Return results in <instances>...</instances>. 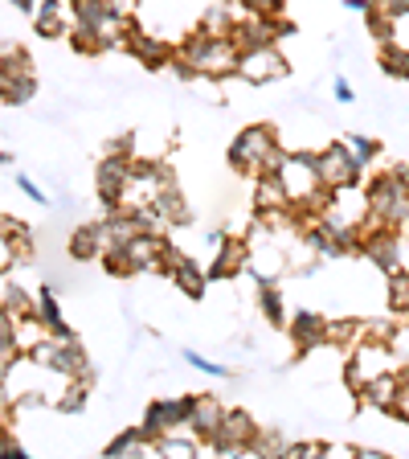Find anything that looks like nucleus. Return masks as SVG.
I'll return each mask as SVG.
<instances>
[{"label":"nucleus","mask_w":409,"mask_h":459,"mask_svg":"<svg viewBox=\"0 0 409 459\" xmlns=\"http://www.w3.org/2000/svg\"><path fill=\"white\" fill-rule=\"evenodd\" d=\"M320 451H324V443H286L283 455L286 459H311V455H320Z\"/></svg>","instance_id":"obj_40"},{"label":"nucleus","mask_w":409,"mask_h":459,"mask_svg":"<svg viewBox=\"0 0 409 459\" xmlns=\"http://www.w3.org/2000/svg\"><path fill=\"white\" fill-rule=\"evenodd\" d=\"M103 255V221H90V226H78L74 238H70V258H95Z\"/></svg>","instance_id":"obj_25"},{"label":"nucleus","mask_w":409,"mask_h":459,"mask_svg":"<svg viewBox=\"0 0 409 459\" xmlns=\"http://www.w3.org/2000/svg\"><path fill=\"white\" fill-rule=\"evenodd\" d=\"M17 189L25 193L29 201H38V205H49V197H46V193H41V185L33 181V177H25V172H17Z\"/></svg>","instance_id":"obj_38"},{"label":"nucleus","mask_w":409,"mask_h":459,"mask_svg":"<svg viewBox=\"0 0 409 459\" xmlns=\"http://www.w3.org/2000/svg\"><path fill=\"white\" fill-rule=\"evenodd\" d=\"M13 4H17L21 13H33V9H38V0H13Z\"/></svg>","instance_id":"obj_47"},{"label":"nucleus","mask_w":409,"mask_h":459,"mask_svg":"<svg viewBox=\"0 0 409 459\" xmlns=\"http://www.w3.org/2000/svg\"><path fill=\"white\" fill-rule=\"evenodd\" d=\"M127 49L140 57L143 66H164V62H172V57H176V46H168V41H160L156 33L135 29V25H132V33H127Z\"/></svg>","instance_id":"obj_16"},{"label":"nucleus","mask_w":409,"mask_h":459,"mask_svg":"<svg viewBox=\"0 0 409 459\" xmlns=\"http://www.w3.org/2000/svg\"><path fill=\"white\" fill-rule=\"evenodd\" d=\"M291 33H295V25H291V21H283V17H254V13H246V21H238L229 38L238 41V49H258V46H278V41L291 38Z\"/></svg>","instance_id":"obj_8"},{"label":"nucleus","mask_w":409,"mask_h":459,"mask_svg":"<svg viewBox=\"0 0 409 459\" xmlns=\"http://www.w3.org/2000/svg\"><path fill=\"white\" fill-rule=\"evenodd\" d=\"M381 70L393 78H409V49L397 41H385L381 46Z\"/></svg>","instance_id":"obj_28"},{"label":"nucleus","mask_w":409,"mask_h":459,"mask_svg":"<svg viewBox=\"0 0 409 459\" xmlns=\"http://www.w3.org/2000/svg\"><path fill=\"white\" fill-rule=\"evenodd\" d=\"M13 328H17V320L9 316V307L0 304V349H17V341H13Z\"/></svg>","instance_id":"obj_39"},{"label":"nucleus","mask_w":409,"mask_h":459,"mask_svg":"<svg viewBox=\"0 0 409 459\" xmlns=\"http://www.w3.org/2000/svg\"><path fill=\"white\" fill-rule=\"evenodd\" d=\"M258 307L267 316V325L286 328V307H283V291H278L275 279H258Z\"/></svg>","instance_id":"obj_23"},{"label":"nucleus","mask_w":409,"mask_h":459,"mask_svg":"<svg viewBox=\"0 0 409 459\" xmlns=\"http://www.w3.org/2000/svg\"><path fill=\"white\" fill-rule=\"evenodd\" d=\"M246 258H250V242L246 238H221V247L213 250V267H209V279H234L246 271Z\"/></svg>","instance_id":"obj_14"},{"label":"nucleus","mask_w":409,"mask_h":459,"mask_svg":"<svg viewBox=\"0 0 409 459\" xmlns=\"http://www.w3.org/2000/svg\"><path fill=\"white\" fill-rule=\"evenodd\" d=\"M254 213H275L286 205V189L278 181V172H258L254 177Z\"/></svg>","instance_id":"obj_19"},{"label":"nucleus","mask_w":409,"mask_h":459,"mask_svg":"<svg viewBox=\"0 0 409 459\" xmlns=\"http://www.w3.org/2000/svg\"><path fill=\"white\" fill-rule=\"evenodd\" d=\"M283 160H286V148L278 143V135L270 132L267 124L246 127V132H238L234 143H229V164H234V172H250V177H258V172H278Z\"/></svg>","instance_id":"obj_2"},{"label":"nucleus","mask_w":409,"mask_h":459,"mask_svg":"<svg viewBox=\"0 0 409 459\" xmlns=\"http://www.w3.org/2000/svg\"><path fill=\"white\" fill-rule=\"evenodd\" d=\"M168 275H172V283L181 287L189 299H200V296H205V287H209V271H200L197 258H189V255H181V263H176Z\"/></svg>","instance_id":"obj_18"},{"label":"nucleus","mask_w":409,"mask_h":459,"mask_svg":"<svg viewBox=\"0 0 409 459\" xmlns=\"http://www.w3.org/2000/svg\"><path fill=\"white\" fill-rule=\"evenodd\" d=\"M33 365H41V369L57 373V377H86V349L74 341V336H54L49 333L46 341L33 349V353H25Z\"/></svg>","instance_id":"obj_4"},{"label":"nucleus","mask_w":409,"mask_h":459,"mask_svg":"<svg viewBox=\"0 0 409 459\" xmlns=\"http://www.w3.org/2000/svg\"><path fill=\"white\" fill-rule=\"evenodd\" d=\"M361 336V320H328V341L324 344H353Z\"/></svg>","instance_id":"obj_32"},{"label":"nucleus","mask_w":409,"mask_h":459,"mask_svg":"<svg viewBox=\"0 0 409 459\" xmlns=\"http://www.w3.org/2000/svg\"><path fill=\"white\" fill-rule=\"evenodd\" d=\"M258 435V422L250 419L246 411H226V419H221L217 435H213L205 447L217 451V455H246L250 439Z\"/></svg>","instance_id":"obj_10"},{"label":"nucleus","mask_w":409,"mask_h":459,"mask_svg":"<svg viewBox=\"0 0 409 459\" xmlns=\"http://www.w3.org/2000/svg\"><path fill=\"white\" fill-rule=\"evenodd\" d=\"M13 160H17L13 152H0V169H4V164H13Z\"/></svg>","instance_id":"obj_48"},{"label":"nucleus","mask_w":409,"mask_h":459,"mask_svg":"<svg viewBox=\"0 0 409 459\" xmlns=\"http://www.w3.org/2000/svg\"><path fill=\"white\" fill-rule=\"evenodd\" d=\"M0 459H25V447L17 439H9L4 430H0Z\"/></svg>","instance_id":"obj_41"},{"label":"nucleus","mask_w":409,"mask_h":459,"mask_svg":"<svg viewBox=\"0 0 409 459\" xmlns=\"http://www.w3.org/2000/svg\"><path fill=\"white\" fill-rule=\"evenodd\" d=\"M62 414H78L86 406V385H82V377H66V394L54 402Z\"/></svg>","instance_id":"obj_29"},{"label":"nucleus","mask_w":409,"mask_h":459,"mask_svg":"<svg viewBox=\"0 0 409 459\" xmlns=\"http://www.w3.org/2000/svg\"><path fill=\"white\" fill-rule=\"evenodd\" d=\"M127 172H132V156H119L111 152L107 160H98V197H103V205L111 210V205H119V197H124V185H127Z\"/></svg>","instance_id":"obj_11"},{"label":"nucleus","mask_w":409,"mask_h":459,"mask_svg":"<svg viewBox=\"0 0 409 459\" xmlns=\"http://www.w3.org/2000/svg\"><path fill=\"white\" fill-rule=\"evenodd\" d=\"M38 316H41V325L49 328L54 336H74L66 325V316H62V307H57V296H54V287H41L38 291Z\"/></svg>","instance_id":"obj_26"},{"label":"nucleus","mask_w":409,"mask_h":459,"mask_svg":"<svg viewBox=\"0 0 409 459\" xmlns=\"http://www.w3.org/2000/svg\"><path fill=\"white\" fill-rule=\"evenodd\" d=\"M389 307L405 316L409 312V271H397L389 275Z\"/></svg>","instance_id":"obj_31"},{"label":"nucleus","mask_w":409,"mask_h":459,"mask_svg":"<svg viewBox=\"0 0 409 459\" xmlns=\"http://www.w3.org/2000/svg\"><path fill=\"white\" fill-rule=\"evenodd\" d=\"M372 4H377V0H344V9L348 13H369Z\"/></svg>","instance_id":"obj_44"},{"label":"nucleus","mask_w":409,"mask_h":459,"mask_svg":"<svg viewBox=\"0 0 409 459\" xmlns=\"http://www.w3.org/2000/svg\"><path fill=\"white\" fill-rule=\"evenodd\" d=\"M184 361L192 365V369L197 373H205V377H221V382H226V377H234V369H229V365H221V361H209V357H200L197 349H184Z\"/></svg>","instance_id":"obj_30"},{"label":"nucleus","mask_w":409,"mask_h":459,"mask_svg":"<svg viewBox=\"0 0 409 459\" xmlns=\"http://www.w3.org/2000/svg\"><path fill=\"white\" fill-rule=\"evenodd\" d=\"M397 402H393V414H397L401 422H409V369L397 373Z\"/></svg>","instance_id":"obj_36"},{"label":"nucleus","mask_w":409,"mask_h":459,"mask_svg":"<svg viewBox=\"0 0 409 459\" xmlns=\"http://www.w3.org/2000/svg\"><path fill=\"white\" fill-rule=\"evenodd\" d=\"M286 333H291L299 353H311V349H320L328 341V320L320 312H299L295 320H286Z\"/></svg>","instance_id":"obj_15"},{"label":"nucleus","mask_w":409,"mask_h":459,"mask_svg":"<svg viewBox=\"0 0 409 459\" xmlns=\"http://www.w3.org/2000/svg\"><path fill=\"white\" fill-rule=\"evenodd\" d=\"M385 365H389V341H369V336H364V341L353 349V357L344 361V377H348L353 390H361L369 377L385 373Z\"/></svg>","instance_id":"obj_9"},{"label":"nucleus","mask_w":409,"mask_h":459,"mask_svg":"<svg viewBox=\"0 0 409 459\" xmlns=\"http://www.w3.org/2000/svg\"><path fill=\"white\" fill-rule=\"evenodd\" d=\"M38 95V78H33V70H17V74H0V99L13 107L29 103V99Z\"/></svg>","instance_id":"obj_22"},{"label":"nucleus","mask_w":409,"mask_h":459,"mask_svg":"<svg viewBox=\"0 0 409 459\" xmlns=\"http://www.w3.org/2000/svg\"><path fill=\"white\" fill-rule=\"evenodd\" d=\"M221 419H226V406H221L213 394H192V411H189V430L200 443H209L217 435Z\"/></svg>","instance_id":"obj_13"},{"label":"nucleus","mask_w":409,"mask_h":459,"mask_svg":"<svg viewBox=\"0 0 409 459\" xmlns=\"http://www.w3.org/2000/svg\"><path fill=\"white\" fill-rule=\"evenodd\" d=\"M385 13H393V17H401V13H409V0H377Z\"/></svg>","instance_id":"obj_43"},{"label":"nucleus","mask_w":409,"mask_h":459,"mask_svg":"<svg viewBox=\"0 0 409 459\" xmlns=\"http://www.w3.org/2000/svg\"><path fill=\"white\" fill-rule=\"evenodd\" d=\"M4 307H9L13 320H25V316H38V307H33V299H29V291H21V287H9V296H4Z\"/></svg>","instance_id":"obj_34"},{"label":"nucleus","mask_w":409,"mask_h":459,"mask_svg":"<svg viewBox=\"0 0 409 459\" xmlns=\"http://www.w3.org/2000/svg\"><path fill=\"white\" fill-rule=\"evenodd\" d=\"M364 197H369L372 221L393 226V230H409V193L393 172H377V177L364 185Z\"/></svg>","instance_id":"obj_3"},{"label":"nucleus","mask_w":409,"mask_h":459,"mask_svg":"<svg viewBox=\"0 0 409 459\" xmlns=\"http://www.w3.org/2000/svg\"><path fill=\"white\" fill-rule=\"evenodd\" d=\"M172 242L164 234H135L132 247H127V263H132V275L143 271H164V255H168Z\"/></svg>","instance_id":"obj_12"},{"label":"nucleus","mask_w":409,"mask_h":459,"mask_svg":"<svg viewBox=\"0 0 409 459\" xmlns=\"http://www.w3.org/2000/svg\"><path fill=\"white\" fill-rule=\"evenodd\" d=\"M189 411H192V394H181V398H156V402H148L140 427H143V435L156 443L160 435H168V430L189 427Z\"/></svg>","instance_id":"obj_7"},{"label":"nucleus","mask_w":409,"mask_h":459,"mask_svg":"<svg viewBox=\"0 0 409 459\" xmlns=\"http://www.w3.org/2000/svg\"><path fill=\"white\" fill-rule=\"evenodd\" d=\"M13 263H17V247H13V234H9V230L0 226V275H4Z\"/></svg>","instance_id":"obj_37"},{"label":"nucleus","mask_w":409,"mask_h":459,"mask_svg":"<svg viewBox=\"0 0 409 459\" xmlns=\"http://www.w3.org/2000/svg\"><path fill=\"white\" fill-rule=\"evenodd\" d=\"M156 205H160V213L168 218V226H189V221H192L189 205H184V193L176 189V177H172L168 185H160V193H156Z\"/></svg>","instance_id":"obj_21"},{"label":"nucleus","mask_w":409,"mask_h":459,"mask_svg":"<svg viewBox=\"0 0 409 459\" xmlns=\"http://www.w3.org/2000/svg\"><path fill=\"white\" fill-rule=\"evenodd\" d=\"M344 143L353 148V156L364 164V169H369V164L377 160V156H381V143H377V140H369V135H344Z\"/></svg>","instance_id":"obj_33"},{"label":"nucleus","mask_w":409,"mask_h":459,"mask_svg":"<svg viewBox=\"0 0 409 459\" xmlns=\"http://www.w3.org/2000/svg\"><path fill=\"white\" fill-rule=\"evenodd\" d=\"M332 95L340 99V103H356V91H353V82H348V78H344V74L332 82Z\"/></svg>","instance_id":"obj_42"},{"label":"nucleus","mask_w":409,"mask_h":459,"mask_svg":"<svg viewBox=\"0 0 409 459\" xmlns=\"http://www.w3.org/2000/svg\"><path fill=\"white\" fill-rule=\"evenodd\" d=\"M33 17H38V33H41V38H62V33H66V17H62V0H38V9H33Z\"/></svg>","instance_id":"obj_27"},{"label":"nucleus","mask_w":409,"mask_h":459,"mask_svg":"<svg viewBox=\"0 0 409 459\" xmlns=\"http://www.w3.org/2000/svg\"><path fill=\"white\" fill-rule=\"evenodd\" d=\"M200 447H205V443H200L189 427L168 430V435H160V439H156V451H160V455H181V459H189V455H200Z\"/></svg>","instance_id":"obj_24"},{"label":"nucleus","mask_w":409,"mask_h":459,"mask_svg":"<svg viewBox=\"0 0 409 459\" xmlns=\"http://www.w3.org/2000/svg\"><path fill=\"white\" fill-rule=\"evenodd\" d=\"M397 373L385 369L377 373V377H369V382L356 390V398L364 402V406H372V411H381V414H393V402H397Z\"/></svg>","instance_id":"obj_17"},{"label":"nucleus","mask_w":409,"mask_h":459,"mask_svg":"<svg viewBox=\"0 0 409 459\" xmlns=\"http://www.w3.org/2000/svg\"><path fill=\"white\" fill-rule=\"evenodd\" d=\"M176 57L192 70V78H229L238 70V41L229 33H209V29H192L189 38L176 46Z\"/></svg>","instance_id":"obj_1"},{"label":"nucleus","mask_w":409,"mask_h":459,"mask_svg":"<svg viewBox=\"0 0 409 459\" xmlns=\"http://www.w3.org/2000/svg\"><path fill=\"white\" fill-rule=\"evenodd\" d=\"M234 4H238V0H234Z\"/></svg>","instance_id":"obj_49"},{"label":"nucleus","mask_w":409,"mask_h":459,"mask_svg":"<svg viewBox=\"0 0 409 459\" xmlns=\"http://www.w3.org/2000/svg\"><path fill=\"white\" fill-rule=\"evenodd\" d=\"M393 177H397V181L405 185V193H409V164H397V169H393Z\"/></svg>","instance_id":"obj_46"},{"label":"nucleus","mask_w":409,"mask_h":459,"mask_svg":"<svg viewBox=\"0 0 409 459\" xmlns=\"http://www.w3.org/2000/svg\"><path fill=\"white\" fill-rule=\"evenodd\" d=\"M148 451H156V443L143 435V427H127L124 435H115L111 443H107L103 455L111 459H127V455H148Z\"/></svg>","instance_id":"obj_20"},{"label":"nucleus","mask_w":409,"mask_h":459,"mask_svg":"<svg viewBox=\"0 0 409 459\" xmlns=\"http://www.w3.org/2000/svg\"><path fill=\"white\" fill-rule=\"evenodd\" d=\"M242 13H254V17H278L283 13V0H238Z\"/></svg>","instance_id":"obj_35"},{"label":"nucleus","mask_w":409,"mask_h":459,"mask_svg":"<svg viewBox=\"0 0 409 459\" xmlns=\"http://www.w3.org/2000/svg\"><path fill=\"white\" fill-rule=\"evenodd\" d=\"M9 402H13V394H9V385H4V377H0V414L9 411Z\"/></svg>","instance_id":"obj_45"},{"label":"nucleus","mask_w":409,"mask_h":459,"mask_svg":"<svg viewBox=\"0 0 409 459\" xmlns=\"http://www.w3.org/2000/svg\"><path fill=\"white\" fill-rule=\"evenodd\" d=\"M234 74L250 86H270V82H278V78L291 74V62L283 57L278 46H258V49H242Z\"/></svg>","instance_id":"obj_5"},{"label":"nucleus","mask_w":409,"mask_h":459,"mask_svg":"<svg viewBox=\"0 0 409 459\" xmlns=\"http://www.w3.org/2000/svg\"><path fill=\"white\" fill-rule=\"evenodd\" d=\"M315 169H320V181L324 189H344V185H361L364 164L353 156L348 143H328L324 152H315Z\"/></svg>","instance_id":"obj_6"}]
</instances>
